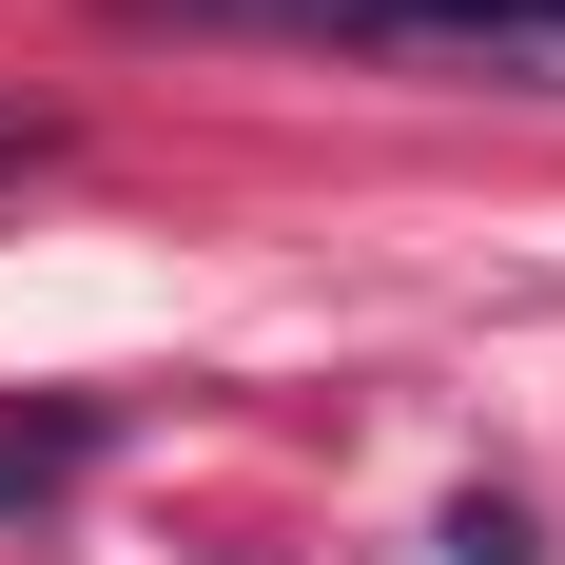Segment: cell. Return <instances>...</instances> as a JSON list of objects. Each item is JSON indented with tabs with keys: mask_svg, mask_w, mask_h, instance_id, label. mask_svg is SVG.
Returning a JSON list of instances; mask_svg holds the SVG:
<instances>
[{
	"mask_svg": "<svg viewBox=\"0 0 565 565\" xmlns=\"http://www.w3.org/2000/svg\"><path fill=\"white\" fill-rule=\"evenodd\" d=\"M175 40H292V58H391V78H565V0H117Z\"/></svg>",
	"mask_w": 565,
	"mask_h": 565,
	"instance_id": "obj_1",
	"label": "cell"
},
{
	"mask_svg": "<svg viewBox=\"0 0 565 565\" xmlns=\"http://www.w3.org/2000/svg\"><path fill=\"white\" fill-rule=\"evenodd\" d=\"M78 449H98V409H40V429H0V508H20V488H58Z\"/></svg>",
	"mask_w": 565,
	"mask_h": 565,
	"instance_id": "obj_2",
	"label": "cell"
},
{
	"mask_svg": "<svg viewBox=\"0 0 565 565\" xmlns=\"http://www.w3.org/2000/svg\"><path fill=\"white\" fill-rule=\"evenodd\" d=\"M58 157H78L58 117H0V195H20V175H58Z\"/></svg>",
	"mask_w": 565,
	"mask_h": 565,
	"instance_id": "obj_3",
	"label": "cell"
}]
</instances>
